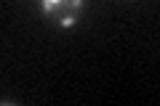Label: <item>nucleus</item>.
I'll use <instances>...</instances> for the list:
<instances>
[{"mask_svg":"<svg viewBox=\"0 0 160 106\" xmlns=\"http://www.w3.org/2000/svg\"><path fill=\"white\" fill-rule=\"evenodd\" d=\"M80 11H83V0H43V13L62 27L78 24Z\"/></svg>","mask_w":160,"mask_h":106,"instance_id":"obj_1","label":"nucleus"}]
</instances>
